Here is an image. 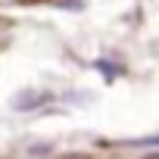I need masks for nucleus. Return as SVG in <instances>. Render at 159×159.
I'll return each instance as SVG.
<instances>
[{
	"instance_id": "1",
	"label": "nucleus",
	"mask_w": 159,
	"mask_h": 159,
	"mask_svg": "<svg viewBox=\"0 0 159 159\" xmlns=\"http://www.w3.org/2000/svg\"><path fill=\"white\" fill-rule=\"evenodd\" d=\"M41 103H47V94H41V91H25V94H19V97L13 100L16 109H34V106H41Z\"/></svg>"
},
{
	"instance_id": "2",
	"label": "nucleus",
	"mask_w": 159,
	"mask_h": 159,
	"mask_svg": "<svg viewBox=\"0 0 159 159\" xmlns=\"http://www.w3.org/2000/svg\"><path fill=\"white\" fill-rule=\"evenodd\" d=\"M0 3H22V0H0Z\"/></svg>"
}]
</instances>
